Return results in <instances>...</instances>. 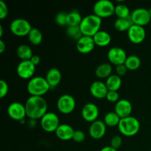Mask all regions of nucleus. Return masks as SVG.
<instances>
[{
    "mask_svg": "<svg viewBox=\"0 0 151 151\" xmlns=\"http://www.w3.org/2000/svg\"><path fill=\"white\" fill-rule=\"evenodd\" d=\"M27 116L32 120L41 119L47 113L48 105L43 97L30 96L25 103Z\"/></svg>",
    "mask_w": 151,
    "mask_h": 151,
    "instance_id": "1",
    "label": "nucleus"
},
{
    "mask_svg": "<svg viewBox=\"0 0 151 151\" xmlns=\"http://www.w3.org/2000/svg\"><path fill=\"white\" fill-rule=\"evenodd\" d=\"M102 25V19L94 14H90L83 18L80 29L83 35L93 37L100 30Z\"/></svg>",
    "mask_w": 151,
    "mask_h": 151,
    "instance_id": "2",
    "label": "nucleus"
},
{
    "mask_svg": "<svg viewBox=\"0 0 151 151\" xmlns=\"http://www.w3.org/2000/svg\"><path fill=\"white\" fill-rule=\"evenodd\" d=\"M51 89L45 78L35 76L31 78L27 85V90L30 96L43 97Z\"/></svg>",
    "mask_w": 151,
    "mask_h": 151,
    "instance_id": "3",
    "label": "nucleus"
},
{
    "mask_svg": "<svg viewBox=\"0 0 151 151\" xmlns=\"http://www.w3.org/2000/svg\"><path fill=\"white\" fill-rule=\"evenodd\" d=\"M118 129L120 134L125 137H134L140 129V122L136 117L132 116L120 119Z\"/></svg>",
    "mask_w": 151,
    "mask_h": 151,
    "instance_id": "4",
    "label": "nucleus"
},
{
    "mask_svg": "<svg viewBox=\"0 0 151 151\" xmlns=\"http://www.w3.org/2000/svg\"><path fill=\"white\" fill-rule=\"evenodd\" d=\"M32 29L30 23L27 20L18 18L12 21L10 24V29L12 33L18 37L28 36Z\"/></svg>",
    "mask_w": 151,
    "mask_h": 151,
    "instance_id": "5",
    "label": "nucleus"
},
{
    "mask_svg": "<svg viewBox=\"0 0 151 151\" xmlns=\"http://www.w3.org/2000/svg\"><path fill=\"white\" fill-rule=\"evenodd\" d=\"M115 5L109 0H100L94 4V14L100 19L110 17L114 14Z\"/></svg>",
    "mask_w": 151,
    "mask_h": 151,
    "instance_id": "6",
    "label": "nucleus"
},
{
    "mask_svg": "<svg viewBox=\"0 0 151 151\" xmlns=\"http://www.w3.org/2000/svg\"><path fill=\"white\" fill-rule=\"evenodd\" d=\"M60 125V119L58 116L53 112H47L41 119V128L45 132H55Z\"/></svg>",
    "mask_w": 151,
    "mask_h": 151,
    "instance_id": "7",
    "label": "nucleus"
},
{
    "mask_svg": "<svg viewBox=\"0 0 151 151\" xmlns=\"http://www.w3.org/2000/svg\"><path fill=\"white\" fill-rule=\"evenodd\" d=\"M76 102L70 94H63L57 101V109L63 114H69L75 109Z\"/></svg>",
    "mask_w": 151,
    "mask_h": 151,
    "instance_id": "8",
    "label": "nucleus"
},
{
    "mask_svg": "<svg viewBox=\"0 0 151 151\" xmlns=\"http://www.w3.org/2000/svg\"><path fill=\"white\" fill-rule=\"evenodd\" d=\"M131 19L133 24L141 27L148 24L151 20L149 10L145 8H137L131 13Z\"/></svg>",
    "mask_w": 151,
    "mask_h": 151,
    "instance_id": "9",
    "label": "nucleus"
},
{
    "mask_svg": "<svg viewBox=\"0 0 151 151\" xmlns=\"http://www.w3.org/2000/svg\"><path fill=\"white\" fill-rule=\"evenodd\" d=\"M7 114L13 120L22 122L27 116L25 106L21 103L13 102L8 106Z\"/></svg>",
    "mask_w": 151,
    "mask_h": 151,
    "instance_id": "10",
    "label": "nucleus"
},
{
    "mask_svg": "<svg viewBox=\"0 0 151 151\" xmlns=\"http://www.w3.org/2000/svg\"><path fill=\"white\" fill-rule=\"evenodd\" d=\"M35 72V66L30 60H22L16 68L18 76L24 80H30L33 78Z\"/></svg>",
    "mask_w": 151,
    "mask_h": 151,
    "instance_id": "11",
    "label": "nucleus"
},
{
    "mask_svg": "<svg viewBox=\"0 0 151 151\" xmlns=\"http://www.w3.org/2000/svg\"><path fill=\"white\" fill-rule=\"evenodd\" d=\"M107 56L111 64L115 65L116 66L124 64L128 57L125 50L119 47H114L111 48L108 52Z\"/></svg>",
    "mask_w": 151,
    "mask_h": 151,
    "instance_id": "12",
    "label": "nucleus"
},
{
    "mask_svg": "<svg viewBox=\"0 0 151 151\" xmlns=\"http://www.w3.org/2000/svg\"><path fill=\"white\" fill-rule=\"evenodd\" d=\"M127 32L128 39L134 44H141L145 39L146 32L144 27L133 24Z\"/></svg>",
    "mask_w": 151,
    "mask_h": 151,
    "instance_id": "13",
    "label": "nucleus"
},
{
    "mask_svg": "<svg viewBox=\"0 0 151 151\" xmlns=\"http://www.w3.org/2000/svg\"><path fill=\"white\" fill-rule=\"evenodd\" d=\"M81 115L83 119L88 122L92 123L97 120L99 116V109L94 103H88L84 105L81 111Z\"/></svg>",
    "mask_w": 151,
    "mask_h": 151,
    "instance_id": "14",
    "label": "nucleus"
},
{
    "mask_svg": "<svg viewBox=\"0 0 151 151\" xmlns=\"http://www.w3.org/2000/svg\"><path fill=\"white\" fill-rule=\"evenodd\" d=\"M93 37L83 35L76 43L77 50L81 54H88L94 50L95 47Z\"/></svg>",
    "mask_w": 151,
    "mask_h": 151,
    "instance_id": "15",
    "label": "nucleus"
},
{
    "mask_svg": "<svg viewBox=\"0 0 151 151\" xmlns=\"http://www.w3.org/2000/svg\"><path fill=\"white\" fill-rule=\"evenodd\" d=\"M132 104L126 99L119 100L116 103L114 107V112L120 117V119L130 116L132 112Z\"/></svg>",
    "mask_w": 151,
    "mask_h": 151,
    "instance_id": "16",
    "label": "nucleus"
},
{
    "mask_svg": "<svg viewBox=\"0 0 151 151\" xmlns=\"http://www.w3.org/2000/svg\"><path fill=\"white\" fill-rule=\"evenodd\" d=\"M90 137L94 139H100L106 133V125L103 121L96 120L91 123L89 127Z\"/></svg>",
    "mask_w": 151,
    "mask_h": 151,
    "instance_id": "17",
    "label": "nucleus"
},
{
    "mask_svg": "<svg viewBox=\"0 0 151 151\" xmlns=\"http://www.w3.org/2000/svg\"><path fill=\"white\" fill-rule=\"evenodd\" d=\"M90 93L97 99L106 98L107 96L109 89L106 85V83H103L100 81H97L93 82L90 86Z\"/></svg>",
    "mask_w": 151,
    "mask_h": 151,
    "instance_id": "18",
    "label": "nucleus"
},
{
    "mask_svg": "<svg viewBox=\"0 0 151 151\" xmlns=\"http://www.w3.org/2000/svg\"><path fill=\"white\" fill-rule=\"evenodd\" d=\"M75 130L71 125L68 124H60L58 129L56 130L55 135L59 139L63 141H69L72 139Z\"/></svg>",
    "mask_w": 151,
    "mask_h": 151,
    "instance_id": "19",
    "label": "nucleus"
},
{
    "mask_svg": "<svg viewBox=\"0 0 151 151\" xmlns=\"http://www.w3.org/2000/svg\"><path fill=\"white\" fill-rule=\"evenodd\" d=\"M45 78L50 85V88H53L59 85L61 81L62 75L60 70L57 68H51L47 71Z\"/></svg>",
    "mask_w": 151,
    "mask_h": 151,
    "instance_id": "20",
    "label": "nucleus"
},
{
    "mask_svg": "<svg viewBox=\"0 0 151 151\" xmlns=\"http://www.w3.org/2000/svg\"><path fill=\"white\" fill-rule=\"evenodd\" d=\"M96 46L100 47H107L111 41V36L108 32L104 30H100L93 36Z\"/></svg>",
    "mask_w": 151,
    "mask_h": 151,
    "instance_id": "21",
    "label": "nucleus"
},
{
    "mask_svg": "<svg viewBox=\"0 0 151 151\" xmlns=\"http://www.w3.org/2000/svg\"><path fill=\"white\" fill-rule=\"evenodd\" d=\"M95 75L100 79H107L112 75V66L110 63H103L95 69Z\"/></svg>",
    "mask_w": 151,
    "mask_h": 151,
    "instance_id": "22",
    "label": "nucleus"
},
{
    "mask_svg": "<svg viewBox=\"0 0 151 151\" xmlns=\"http://www.w3.org/2000/svg\"><path fill=\"white\" fill-rule=\"evenodd\" d=\"M106 85L109 91H118L122 86V79L117 75H111L106 79Z\"/></svg>",
    "mask_w": 151,
    "mask_h": 151,
    "instance_id": "23",
    "label": "nucleus"
},
{
    "mask_svg": "<svg viewBox=\"0 0 151 151\" xmlns=\"http://www.w3.org/2000/svg\"><path fill=\"white\" fill-rule=\"evenodd\" d=\"M16 54L22 60H29L33 56L32 49L27 44L19 45L16 50Z\"/></svg>",
    "mask_w": 151,
    "mask_h": 151,
    "instance_id": "24",
    "label": "nucleus"
},
{
    "mask_svg": "<svg viewBox=\"0 0 151 151\" xmlns=\"http://www.w3.org/2000/svg\"><path fill=\"white\" fill-rule=\"evenodd\" d=\"M134 24L131 21V17L128 19H116L114 22V28L119 32H128V29H130L132 25Z\"/></svg>",
    "mask_w": 151,
    "mask_h": 151,
    "instance_id": "25",
    "label": "nucleus"
},
{
    "mask_svg": "<svg viewBox=\"0 0 151 151\" xmlns=\"http://www.w3.org/2000/svg\"><path fill=\"white\" fill-rule=\"evenodd\" d=\"M83 18L81 13L77 10L69 12L67 13V26L68 27H78L81 24Z\"/></svg>",
    "mask_w": 151,
    "mask_h": 151,
    "instance_id": "26",
    "label": "nucleus"
},
{
    "mask_svg": "<svg viewBox=\"0 0 151 151\" xmlns=\"http://www.w3.org/2000/svg\"><path fill=\"white\" fill-rule=\"evenodd\" d=\"M122 2L115 6L114 14L117 16L118 19H128V18H130L131 13L130 11L129 7L126 4H124Z\"/></svg>",
    "mask_w": 151,
    "mask_h": 151,
    "instance_id": "27",
    "label": "nucleus"
},
{
    "mask_svg": "<svg viewBox=\"0 0 151 151\" xmlns=\"http://www.w3.org/2000/svg\"><path fill=\"white\" fill-rule=\"evenodd\" d=\"M120 119V117L114 111H110L105 115L103 122L106 124V126L115 127L118 126Z\"/></svg>",
    "mask_w": 151,
    "mask_h": 151,
    "instance_id": "28",
    "label": "nucleus"
},
{
    "mask_svg": "<svg viewBox=\"0 0 151 151\" xmlns=\"http://www.w3.org/2000/svg\"><path fill=\"white\" fill-rule=\"evenodd\" d=\"M124 64L125 65L128 70H137L141 66V60L137 55H130L127 57Z\"/></svg>",
    "mask_w": 151,
    "mask_h": 151,
    "instance_id": "29",
    "label": "nucleus"
},
{
    "mask_svg": "<svg viewBox=\"0 0 151 151\" xmlns=\"http://www.w3.org/2000/svg\"><path fill=\"white\" fill-rule=\"evenodd\" d=\"M28 39H29V42L32 44V45H39L43 40V35L42 32H41L40 29L38 28H33L31 29L29 32V35H28Z\"/></svg>",
    "mask_w": 151,
    "mask_h": 151,
    "instance_id": "30",
    "label": "nucleus"
},
{
    "mask_svg": "<svg viewBox=\"0 0 151 151\" xmlns=\"http://www.w3.org/2000/svg\"><path fill=\"white\" fill-rule=\"evenodd\" d=\"M66 34L69 38L76 40L77 41L83 36V34L81 32V29H80V26L68 27L67 29H66Z\"/></svg>",
    "mask_w": 151,
    "mask_h": 151,
    "instance_id": "31",
    "label": "nucleus"
},
{
    "mask_svg": "<svg viewBox=\"0 0 151 151\" xmlns=\"http://www.w3.org/2000/svg\"><path fill=\"white\" fill-rule=\"evenodd\" d=\"M55 20L58 26H66L67 25V13L65 12H60V13H57Z\"/></svg>",
    "mask_w": 151,
    "mask_h": 151,
    "instance_id": "32",
    "label": "nucleus"
},
{
    "mask_svg": "<svg viewBox=\"0 0 151 151\" xmlns=\"http://www.w3.org/2000/svg\"><path fill=\"white\" fill-rule=\"evenodd\" d=\"M122 139L120 136H118V135H115L113 137L111 138L110 142V146H111L112 147L114 148L118 149L122 146Z\"/></svg>",
    "mask_w": 151,
    "mask_h": 151,
    "instance_id": "33",
    "label": "nucleus"
},
{
    "mask_svg": "<svg viewBox=\"0 0 151 151\" xmlns=\"http://www.w3.org/2000/svg\"><path fill=\"white\" fill-rule=\"evenodd\" d=\"M86 139V135L85 133L83 132L81 130H76L75 131L73 134V137H72V140L75 141V142L81 143L85 140Z\"/></svg>",
    "mask_w": 151,
    "mask_h": 151,
    "instance_id": "34",
    "label": "nucleus"
},
{
    "mask_svg": "<svg viewBox=\"0 0 151 151\" xmlns=\"http://www.w3.org/2000/svg\"><path fill=\"white\" fill-rule=\"evenodd\" d=\"M9 87L8 84L4 80H1L0 81V98H4L6 97L8 93Z\"/></svg>",
    "mask_w": 151,
    "mask_h": 151,
    "instance_id": "35",
    "label": "nucleus"
},
{
    "mask_svg": "<svg viewBox=\"0 0 151 151\" xmlns=\"http://www.w3.org/2000/svg\"><path fill=\"white\" fill-rule=\"evenodd\" d=\"M106 100L110 103H117L119 100V95L118 91H109L107 96H106Z\"/></svg>",
    "mask_w": 151,
    "mask_h": 151,
    "instance_id": "36",
    "label": "nucleus"
},
{
    "mask_svg": "<svg viewBox=\"0 0 151 151\" xmlns=\"http://www.w3.org/2000/svg\"><path fill=\"white\" fill-rule=\"evenodd\" d=\"M8 15V7L7 4L2 0H0V19H4Z\"/></svg>",
    "mask_w": 151,
    "mask_h": 151,
    "instance_id": "37",
    "label": "nucleus"
},
{
    "mask_svg": "<svg viewBox=\"0 0 151 151\" xmlns=\"http://www.w3.org/2000/svg\"><path fill=\"white\" fill-rule=\"evenodd\" d=\"M127 72H128V69L125 64L118 65L116 66V73L118 76H124L126 75Z\"/></svg>",
    "mask_w": 151,
    "mask_h": 151,
    "instance_id": "38",
    "label": "nucleus"
},
{
    "mask_svg": "<svg viewBox=\"0 0 151 151\" xmlns=\"http://www.w3.org/2000/svg\"><path fill=\"white\" fill-rule=\"evenodd\" d=\"M29 60H30V61L32 62L35 66H36L41 63V58H40L38 55H33L32 58H31V59Z\"/></svg>",
    "mask_w": 151,
    "mask_h": 151,
    "instance_id": "39",
    "label": "nucleus"
},
{
    "mask_svg": "<svg viewBox=\"0 0 151 151\" xmlns=\"http://www.w3.org/2000/svg\"><path fill=\"white\" fill-rule=\"evenodd\" d=\"M6 50V44L3 40H0V53L2 54Z\"/></svg>",
    "mask_w": 151,
    "mask_h": 151,
    "instance_id": "40",
    "label": "nucleus"
},
{
    "mask_svg": "<svg viewBox=\"0 0 151 151\" xmlns=\"http://www.w3.org/2000/svg\"><path fill=\"white\" fill-rule=\"evenodd\" d=\"M100 151H117V150L114 147H112L111 146H106V147H103V148L100 150Z\"/></svg>",
    "mask_w": 151,
    "mask_h": 151,
    "instance_id": "41",
    "label": "nucleus"
},
{
    "mask_svg": "<svg viewBox=\"0 0 151 151\" xmlns=\"http://www.w3.org/2000/svg\"><path fill=\"white\" fill-rule=\"evenodd\" d=\"M3 35V27L1 25H0V37H2Z\"/></svg>",
    "mask_w": 151,
    "mask_h": 151,
    "instance_id": "42",
    "label": "nucleus"
},
{
    "mask_svg": "<svg viewBox=\"0 0 151 151\" xmlns=\"http://www.w3.org/2000/svg\"><path fill=\"white\" fill-rule=\"evenodd\" d=\"M149 13H150V16H151V8L149 9Z\"/></svg>",
    "mask_w": 151,
    "mask_h": 151,
    "instance_id": "43",
    "label": "nucleus"
}]
</instances>
